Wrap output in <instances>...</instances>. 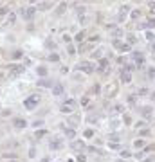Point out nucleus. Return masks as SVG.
Listing matches in <instances>:
<instances>
[{
	"instance_id": "24",
	"label": "nucleus",
	"mask_w": 155,
	"mask_h": 162,
	"mask_svg": "<svg viewBox=\"0 0 155 162\" xmlns=\"http://www.w3.org/2000/svg\"><path fill=\"white\" fill-rule=\"evenodd\" d=\"M108 148H110V149H119L121 144H119V142H108Z\"/></svg>"
},
{
	"instance_id": "14",
	"label": "nucleus",
	"mask_w": 155,
	"mask_h": 162,
	"mask_svg": "<svg viewBox=\"0 0 155 162\" xmlns=\"http://www.w3.org/2000/svg\"><path fill=\"white\" fill-rule=\"evenodd\" d=\"M15 20H16V15H15V13H9V15H7V20H6V25L15 24Z\"/></svg>"
},
{
	"instance_id": "39",
	"label": "nucleus",
	"mask_w": 155,
	"mask_h": 162,
	"mask_svg": "<svg viewBox=\"0 0 155 162\" xmlns=\"http://www.w3.org/2000/svg\"><path fill=\"white\" fill-rule=\"evenodd\" d=\"M43 124V121H34V128H38V126H42Z\"/></svg>"
},
{
	"instance_id": "33",
	"label": "nucleus",
	"mask_w": 155,
	"mask_h": 162,
	"mask_svg": "<svg viewBox=\"0 0 155 162\" xmlns=\"http://www.w3.org/2000/svg\"><path fill=\"white\" fill-rule=\"evenodd\" d=\"M121 157L123 158H128L130 157V151H121Z\"/></svg>"
},
{
	"instance_id": "26",
	"label": "nucleus",
	"mask_w": 155,
	"mask_h": 162,
	"mask_svg": "<svg viewBox=\"0 0 155 162\" xmlns=\"http://www.w3.org/2000/svg\"><path fill=\"white\" fill-rule=\"evenodd\" d=\"M38 85L40 86H50V88H53V83L50 81H38Z\"/></svg>"
},
{
	"instance_id": "6",
	"label": "nucleus",
	"mask_w": 155,
	"mask_h": 162,
	"mask_svg": "<svg viewBox=\"0 0 155 162\" xmlns=\"http://www.w3.org/2000/svg\"><path fill=\"white\" fill-rule=\"evenodd\" d=\"M132 58H133V61H135V65H137L139 69L144 65V54H142V52H133Z\"/></svg>"
},
{
	"instance_id": "13",
	"label": "nucleus",
	"mask_w": 155,
	"mask_h": 162,
	"mask_svg": "<svg viewBox=\"0 0 155 162\" xmlns=\"http://www.w3.org/2000/svg\"><path fill=\"white\" fill-rule=\"evenodd\" d=\"M107 67H108V60L101 58V60H99V70H103V72H105V70H107Z\"/></svg>"
},
{
	"instance_id": "3",
	"label": "nucleus",
	"mask_w": 155,
	"mask_h": 162,
	"mask_svg": "<svg viewBox=\"0 0 155 162\" xmlns=\"http://www.w3.org/2000/svg\"><path fill=\"white\" fill-rule=\"evenodd\" d=\"M78 70L85 72V74H92V72H94V67H92V63H88V61H81L78 65Z\"/></svg>"
},
{
	"instance_id": "34",
	"label": "nucleus",
	"mask_w": 155,
	"mask_h": 162,
	"mask_svg": "<svg viewBox=\"0 0 155 162\" xmlns=\"http://www.w3.org/2000/svg\"><path fill=\"white\" fill-rule=\"evenodd\" d=\"M123 121H125V124H130L132 121H130V115H125V117H123Z\"/></svg>"
},
{
	"instance_id": "47",
	"label": "nucleus",
	"mask_w": 155,
	"mask_h": 162,
	"mask_svg": "<svg viewBox=\"0 0 155 162\" xmlns=\"http://www.w3.org/2000/svg\"><path fill=\"white\" fill-rule=\"evenodd\" d=\"M11 162H16V160H11Z\"/></svg>"
},
{
	"instance_id": "28",
	"label": "nucleus",
	"mask_w": 155,
	"mask_h": 162,
	"mask_svg": "<svg viewBox=\"0 0 155 162\" xmlns=\"http://www.w3.org/2000/svg\"><path fill=\"white\" fill-rule=\"evenodd\" d=\"M133 146H135V148H142V146H144V142H142L141 139H137L135 142H133Z\"/></svg>"
},
{
	"instance_id": "46",
	"label": "nucleus",
	"mask_w": 155,
	"mask_h": 162,
	"mask_svg": "<svg viewBox=\"0 0 155 162\" xmlns=\"http://www.w3.org/2000/svg\"><path fill=\"white\" fill-rule=\"evenodd\" d=\"M116 162H125V160H116Z\"/></svg>"
},
{
	"instance_id": "22",
	"label": "nucleus",
	"mask_w": 155,
	"mask_h": 162,
	"mask_svg": "<svg viewBox=\"0 0 155 162\" xmlns=\"http://www.w3.org/2000/svg\"><path fill=\"white\" fill-rule=\"evenodd\" d=\"M83 135H85L87 139H90L92 135H94V130H90V128H87V130H85V132H83Z\"/></svg>"
},
{
	"instance_id": "40",
	"label": "nucleus",
	"mask_w": 155,
	"mask_h": 162,
	"mask_svg": "<svg viewBox=\"0 0 155 162\" xmlns=\"http://www.w3.org/2000/svg\"><path fill=\"white\" fill-rule=\"evenodd\" d=\"M139 16V11H132V18H137Z\"/></svg>"
},
{
	"instance_id": "5",
	"label": "nucleus",
	"mask_w": 155,
	"mask_h": 162,
	"mask_svg": "<svg viewBox=\"0 0 155 162\" xmlns=\"http://www.w3.org/2000/svg\"><path fill=\"white\" fill-rule=\"evenodd\" d=\"M114 45H116V49L121 50V52H130V45L125 43V41H121V40H116V41H114Z\"/></svg>"
},
{
	"instance_id": "44",
	"label": "nucleus",
	"mask_w": 155,
	"mask_h": 162,
	"mask_svg": "<svg viewBox=\"0 0 155 162\" xmlns=\"http://www.w3.org/2000/svg\"><path fill=\"white\" fill-rule=\"evenodd\" d=\"M2 81H6V74L0 72V83H2Z\"/></svg>"
},
{
	"instance_id": "31",
	"label": "nucleus",
	"mask_w": 155,
	"mask_h": 162,
	"mask_svg": "<svg viewBox=\"0 0 155 162\" xmlns=\"http://www.w3.org/2000/svg\"><path fill=\"white\" fill-rule=\"evenodd\" d=\"M135 101H137V97H135V95H130V99H128V103H130V104H135Z\"/></svg>"
},
{
	"instance_id": "17",
	"label": "nucleus",
	"mask_w": 155,
	"mask_h": 162,
	"mask_svg": "<svg viewBox=\"0 0 155 162\" xmlns=\"http://www.w3.org/2000/svg\"><path fill=\"white\" fill-rule=\"evenodd\" d=\"M65 135H67L69 139H74V137H76V132H74L72 128H67V130H65Z\"/></svg>"
},
{
	"instance_id": "23",
	"label": "nucleus",
	"mask_w": 155,
	"mask_h": 162,
	"mask_svg": "<svg viewBox=\"0 0 155 162\" xmlns=\"http://www.w3.org/2000/svg\"><path fill=\"white\" fill-rule=\"evenodd\" d=\"M45 133H47V132H45V130H36V132H34V135H36L38 139H42V137H43Z\"/></svg>"
},
{
	"instance_id": "1",
	"label": "nucleus",
	"mask_w": 155,
	"mask_h": 162,
	"mask_svg": "<svg viewBox=\"0 0 155 162\" xmlns=\"http://www.w3.org/2000/svg\"><path fill=\"white\" fill-rule=\"evenodd\" d=\"M7 72H9V76H11V78H18V76L24 74V65L11 63V65H9V69H7Z\"/></svg>"
},
{
	"instance_id": "2",
	"label": "nucleus",
	"mask_w": 155,
	"mask_h": 162,
	"mask_svg": "<svg viewBox=\"0 0 155 162\" xmlns=\"http://www.w3.org/2000/svg\"><path fill=\"white\" fill-rule=\"evenodd\" d=\"M38 103H40V95L34 94V95H29L27 99L24 101V106L27 108V110H34V108L38 106Z\"/></svg>"
},
{
	"instance_id": "18",
	"label": "nucleus",
	"mask_w": 155,
	"mask_h": 162,
	"mask_svg": "<svg viewBox=\"0 0 155 162\" xmlns=\"http://www.w3.org/2000/svg\"><path fill=\"white\" fill-rule=\"evenodd\" d=\"M38 76H40V78H45V76H47V69L45 67H38Z\"/></svg>"
},
{
	"instance_id": "37",
	"label": "nucleus",
	"mask_w": 155,
	"mask_h": 162,
	"mask_svg": "<svg viewBox=\"0 0 155 162\" xmlns=\"http://www.w3.org/2000/svg\"><path fill=\"white\" fill-rule=\"evenodd\" d=\"M34 155H36V151H34V148H31V149H29V157H34Z\"/></svg>"
},
{
	"instance_id": "32",
	"label": "nucleus",
	"mask_w": 155,
	"mask_h": 162,
	"mask_svg": "<svg viewBox=\"0 0 155 162\" xmlns=\"http://www.w3.org/2000/svg\"><path fill=\"white\" fill-rule=\"evenodd\" d=\"M92 94H97L99 92V85H94V86H92V90H90Z\"/></svg>"
},
{
	"instance_id": "10",
	"label": "nucleus",
	"mask_w": 155,
	"mask_h": 162,
	"mask_svg": "<svg viewBox=\"0 0 155 162\" xmlns=\"http://www.w3.org/2000/svg\"><path fill=\"white\" fill-rule=\"evenodd\" d=\"M53 94H54V95H60V94H63V85L56 83V85L53 86Z\"/></svg>"
},
{
	"instance_id": "8",
	"label": "nucleus",
	"mask_w": 155,
	"mask_h": 162,
	"mask_svg": "<svg viewBox=\"0 0 155 162\" xmlns=\"http://www.w3.org/2000/svg\"><path fill=\"white\" fill-rule=\"evenodd\" d=\"M50 148H53V149H61V148H63V140H61V139H53V140H50Z\"/></svg>"
},
{
	"instance_id": "12",
	"label": "nucleus",
	"mask_w": 155,
	"mask_h": 162,
	"mask_svg": "<svg viewBox=\"0 0 155 162\" xmlns=\"http://www.w3.org/2000/svg\"><path fill=\"white\" fill-rule=\"evenodd\" d=\"M121 81H123V83H130V81H132V76H130L128 72H123V70H121Z\"/></svg>"
},
{
	"instance_id": "38",
	"label": "nucleus",
	"mask_w": 155,
	"mask_h": 162,
	"mask_svg": "<svg viewBox=\"0 0 155 162\" xmlns=\"http://www.w3.org/2000/svg\"><path fill=\"white\" fill-rule=\"evenodd\" d=\"M146 90H148V88H141V90H137V94H139V95H144V94H146Z\"/></svg>"
},
{
	"instance_id": "11",
	"label": "nucleus",
	"mask_w": 155,
	"mask_h": 162,
	"mask_svg": "<svg viewBox=\"0 0 155 162\" xmlns=\"http://www.w3.org/2000/svg\"><path fill=\"white\" fill-rule=\"evenodd\" d=\"M141 112H142V115L146 117V119H150V115H151V112H153V108H151V106H144V108H141Z\"/></svg>"
},
{
	"instance_id": "30",
	"label": "nucleus",
	"mask_w": 155,
	"mask_h": 162,
	"mask_svg": "<svg viewBox=\"0 0 155 162\" xmlns=\"http://www.w3.org/2000/svg\"><path fill=\"white\" fill-rule=\"evenodd\" d=\"M60 110H61V112H63V114H70V108H69V106H65V104H63V106H61V108H60Z\"/></svg>"
},
{
	"instance_id": "15",
	"label": "nucleus",
	"mask_w": 155,
	"mask_h": 162,
	"mask_svg": "<svg viewBox=\"0 0 155 162\" xmlns=\"http://www.w3.org/2000/svg\"><path fill=\"white\" fill-rule=\"evenodd\" d=\"M72 148L74 149H83L85 144H83V140H74V142H72Z\"/></svg>"
},
{
	"instance_id": "16",
	"label": "nucleus",
	"mask_w": 155,
	"mask_h": 162,
	"mask_svg": "<svg viewBox=\"0 0 155 162\" xmlns=\"http://www.w3.org/2000/svg\"><path fill=\"white\" fill-rule=\"evenodd\" d=\"M50 7H53V4H50V2H42V4L38 6V9H42V11H45V9H50Z\"/></svg>"
},
{
	"instance_id": "4",
	"label": "nucleus",
	"mask_w": 155,
	"mask_h": 162,
	"mask_svg": "<svg viewBox=\"0 0 155 162\" xmlns=\"http://www.w3.org/2000/svg\"><path fill=\"white\" fill-rule=\"evenodd\" d=\"M34 15H36V7H25V9H22V16L25 20H33Z\"/></svg>"
},
{
	"instance_id": "20",
	"label": "nucleus",
	"mask_w": 155,
	"mask_h": 162,
	"mask_svg": "<svg viewBox=\"0 0 155 162\" xmlns=\"http://www.w3.org/2000/svg\"><path fill=\"white\" fill-rule=\"evenodd\" d=\"M65 106H69L70 110H72V108L76 106V101H74V99H67V101H65Z\"/></svg>"
},
{
	"instance_id": "19",
	"label": "nucleus",
	"mask_w": 155,
	"mask_h": 162,
	"mask_svg": "<svg viewBox=\"0 0 155 162\" xmlns=\"http://www.w3.org/2000/svg\"><path fill=\"white\" fill-rule=\"evenodd\" d=\"M49 61H53V63H58V61H60V56H58L56 52H53V54L49 56Z\"/></svg>"
},
{
	"instance_id": "45",
	"label": "nucleus",
	"mask_w": 155,
	"mask_h": 162,
	"mask_svg": "<svg viewBox=\"0 0 155 162\" xmlns=\"http://www.w3.org/2000/svg\"><path fill=\"white\" fill-rule=\"evenodd\" d=\"M151 50H153V52H155V41H153V43H151Z\"/></svg>"
},
{
	"instance_id": "29",
	"label": "nucleus",
	"mask_w": 155,
	"mask_h": 162,
	"mask_svg": "<svg viewBox=\"0 0 155 162\" xmlns=\"http://www.w3.org/2000/svg\"><path fill=\"white\" fill-rule=\"evenodd\" d=\"M81 106H88V97H81Z\"/></svg>"
},
{
	"instance_id": "7",
	"label": "nucleus",
	"mask_w": 155,
	"mask_h": 162,
	"mask_svg": "<svg viewBox=\"0 0 155 162\" xmlns=\"http://www.w3.org/2000/svg\"><path fill=\"white\" fill-rule=\"evenodd\" d=\"M13 126L18 128V130H24L27 126V121H25V119H22V117H16V119H13Z\"/></svg>"
},
{
	"instance_id": "36",
	"label": "nucleus",
	"mask_w": 155,
	"mask_h": 162,
	"mask_svg": "<svg viewBox=\"0 0 155 162\" xmlns=\"http://www.w3.org/2000/svg\"><path fill=\"white\" fill-rule=\"evenodd\" d=\"M85 160H87V158H85V155H81V153L78 155V162H85Z\"/></svg>"
},
{
	"instance_id": "21",
	"label": "nucleus",
	"mask_w": 155,
	"mask_h": 162,
	"mask_svg": "<svg viewBox=\"0 0 155 162\" xmlns=\"http://www.w3.org/2000/svg\"><path fill=\"white\" fill-rule=\"evenodd\" d=\"M148 78L150 79H155V67H150L148 69Z\"/></svg>"
},
{
	"instance_id": "25",
	"label": "nucleus",
	"mask_w": 155,
	"mask_h": 162,
	"mask_svg": "<svg viewBox=\"0 0 155 162\" xmlns=\"http://www.w3.org/2000/svg\"><path fill=\"white\" fill-rule=\"evenodd\" d=\"M139 133H141L142 137H148V135H150L151 132H150V130H148V128H142V130H141V132H139Z\"/></svg>"
},
{
	"instance_id": "35",
	"label": "nucleus",
	"mask_w": 155,
	"mask_h": 162,
	"mask_svg": "<svg viewBox=\"0 0 155 162\" xmlns=\"http://www.w3.org/2000/svg\"><path fill=\"white\" fill-rule=\"evenodd\" d=\"M146 38H148V40H151V38H155V34H153L151 31H148V32H146Z\"/></svg>"
},
{
	"instance_id": "41",
	"label": "nucleus",
	"mask_w": 155,
	"mask_h": 162,
	"mask_svg": "<svg viewBox=\"0 0 155 162\" xmlns=\"http://www.w3.org/2000/svg\"><path fill=\"white\" fill-rule=\"evenodd\" d=\"M7 13V7H0V15H6Z\"/></svg>"
},
{
	"instance_id": "42",
	"label": "nucleus",
	"mask_w": 155,
	"mask_h": 162,
	"mask_svg": "<svg viewBox=\"0 0 155 162\" xmlns=\"http://www.w3.org/2000/svg\"><path fill=\"white\" fill-rule=\"evenodd\" d=\"M148 6H150V9H151V11H153V13H155V2H150Z\"/></svg>"
},
{
	"instance_id": "43",
	"label": "nucleus",
	"mask_w": 155,
	"mask_h": 162,
	"mask_svg": "<svg viewBox=\"0 0 155 162\" xmlns=\"http://www.w3.org/2000/svg\"><path fill=\"white\" fill-rule=\"evenodd\" d=\"M76 50H74V47H72V45H69V54H74Z\"/></svg>"
},
{
	"instance_id": "9",
	"label": "nucleus",
	"mask_w": 155,
	"mask_h": 162,
	"mask_svg": "<svg viewBox=\"0 0 155 162\" xmlns=\"http://www.w3.org/2000/svg\"><path fill=\"white\" fill-rule=\"evenodd\" d=\"M128 11H130L128 6H121V9H119V20H125V16L128 15Z\"/></svg>"
},
{
	"instance_id": "27",
	"label": "nucleus",
	"mask_w": 155,
	"mask_h": 162,
	"mask_svg": "<svg viewBox=\"0 0 155 162\" xmlns=\"http://www.w3.org/2000/svg\"><path fill=\"white\" fill-rule=\"evenodd\" d=\"M83 38H85V32H83V31H81V32H78V34H76V41H81Z\"/></svg>"
}]
</instances>
